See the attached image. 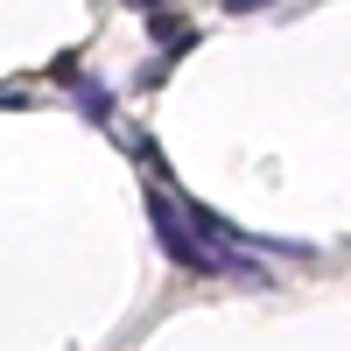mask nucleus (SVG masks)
I'll use <instances>...</instances> for the list:
<instances>
[{
    "label": "nucleus",
    "mask_w": 351,
    "mask_h": 351,
    "mask_svg": "<svg viewBox=\"0 0 351 351\" xmlns=\"http://www.w3.org/2000/svg\"><path fill=\"white\" fill-rule=\"evenodd\" d=\"M148 225H155V246H162V260H169V267H183V274H197V281H225V260H232V253L204 246L197 232H190V218L176 211V197H169L162 183L148 190Z\"/></svg>",
    "instance_id": "nucleus-1"
},
{
    "label": "nucleus",
    "mask_w": 351,
    "mask_h": 351,
    "mask_svg": "<svg viewBox=\"0 0 351 351\" xmlns=\"http://www.w3.org/2000/svg\"><path fill=\"white\" fill-rule=\"evenodd\" d=\"M148 36L162 43V56H169V64H176V56H190V49H197V28H190L183 14H169V8H155V14H148Z\"/></svg>",
    "instance_id": "nucleus-2"
},
{
    "label": "nucleus",
    "mask_w": 351,
    "mask_h": 351,
    "mask_svg": "<svg viewBox=\"0 0 351 351\" xmlns=\"http://www.w3.org/2000/svg\"><path fill=\"white\" fill-rule=\"evenodd\" d=\"M71 106H77L92 127H112V92H106L99 77H71Z\"/></svg>",
    "instance_id": "nucleus-3"
},
{
    "label": "nucleus",
    "mask_w": 351,
    "mask_h": 351,
    "mask_svg": "<svg viewBox=\"0 0 351 351\" xmlns=\"http://www.w3.org/2000/svg\"><path fill=\"white\" fill-rule=\"evenodd\" d=\"M71 77H84V56H77V49L49 56V84H71Z\"/></svg>",
    "instance_id": "nucleus-4"
},
{
    "label": "nucleus",
    "mask_w": 351,
    "mask_h": 351,
    "mask_svg": "<svg viewBox=\"0 0 351 351\" xmlns=\"http://www.w3.org/2000/svg\"><path fill=\"white\" fill-rule=\"evenodd\" d=\"M274 0H225V14H267Z\"/></svg>",
    "instance_id": "nucleus-5"
},
{
    "label": "nucleus",
    "mask_w": 351,
    "mask_h": 351,
    "mask_svg": "<svg viewBox=\"0 0 351 351\" xmlns=\"http://www.w3.org/2000/svg\"><path fill=\"white\" fill-rule=\"evenodd\" d=\"M127 8H134V14H141V21H148V14H155V8H162V0H127Z\"/></svg>",
    "instance_id": "nucleus-6"
}]
</instances>
